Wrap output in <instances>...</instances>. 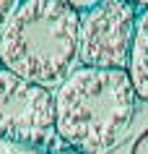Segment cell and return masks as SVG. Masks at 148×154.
I'll list each match as a JSON object with an SVG mask.
<instances>
[{
    "mask_svg": "<svg viewBox=\"0 0 148 154\" xmlns=\"http://www.w3.org/2000/svg\"><path fill=\"white\" fill-rule=\"evenodd\" d=\"M138 105L127 71L78 68L55 91L57 138L81 154H112L130 136Z\"/></svg>",
    "mask_w": 148,
    "mask_h": 154,
    "instance_id": "6da1fadb",
    "label": "cell"
},
{
    "mask_svg": "<svg viewBox=\"0 0 148 154\" xmlns=\"http://www.w3.org/2000/svg\"><path fill=\"white\" fill-rule=\"evenodd\" d=\"M81 16L68 0H26L10 13L0 37V68L57 91L78 63Z\"/></svg>",
    "mask_w": 148,
    "mask_h": 154,
    "instance_id": "7a4b0ae2",
    "label": "cell"
},
{
    "mask_svg": "<svg viewBox=\"0 0 148 154\" xmlns=\"http://www.w3.org/2000/svg\"><path fill=\"white\" fill-rule=\"evenodd\" d=\"M55 138V91L0 68V141L47 152Z\"/></svg>",
    "mask_w": 148,
    "mask_h": 154,
    "instance_id": "3957f363",
    "label": "cell"
},
{
    "mask_svg": "<svg viewBox=\"0 0 148 154\" xmlns=\"http://www.w3.org/2000/svg\"><path fill=\"white\" fill-rule=\"evenodd\" d=\"M138 11L132 3L104 0L81 16L78 63L96 71H127L135 39Z\"/></svg>",
    "mask_w": 148,
    "mask_h": 154,
    "instance_id": "277c9868",
    "label": "cell"
},
{
    "mask_svg": "<svg viewBox=\"0 0 148 154\" xmlns=\"http://www.w3.org/2000/svg\"><path fill=\"white\" fill-rule=\"evenodd\" d=\"M135 11H138V24H135L127 76H130V84L138 99L143 105H148V3L135 5Z\"/></svg>",
    "mask_w": 148,
    "mask_h": 154,
    "instance_id": "5b68a950",
    "label": "cell"
},
{
    "mask_svg": "<svg viewBox=\"0 0 148 154\" xmlns=\"http://www.w3.org/2000/svg\"><path fill=\"white\" fill-rule=\"evenodd\" d=\"M0 154H47L44 149H31V146L10 144V141H0Z\"/></svg>",
    "mask_w": 148,
    "mask_h": 154,
    "instance_id": "8992f818",
    "label": "cell"
},
{
    "mask_svg": "<svg viewBox=\"0 0 148 154\" xmlns=\"http://www.w3.org/2000/svg\"><path fill=\"white\" fill-rule=\"evenodd\" d=\"M18 3H13V0H0V37H3V29H5V24H8L10 13L16 11Z\"/></svg>",
    "mask_w": 148,
    "mask_h": 154,
    "instance_id": "52a82bcc",
    "label": "cell"
},
{
    "mask_svg": "<svg viewBox=\"0 0 148 154\" xmlns=\"http://www.w3.org/2000/svg\"><path fill=\"white\" fill-rule=\"evenodd\" d=\"M132 154H148V128L135 136V141H132Z\"/></svg>",
    "mask_w": 148,
    "mask_h": 154,
    "instance_id": "ba28073f",
    "label": "cell"
},
{
    "mask_svg": "<svg viewBox=\"0 0 148 154\" xmlns=\"http://www.w3.org/2000/svg\"><path fill=\"white\" fill-rule=\"evenodd\" d=\"M55 154H81V152H73V149H70V152H55Z\"/></svg>",
    "mask_w": 148,
    "mask_h": 154,
    "instance_id": "9c48e42d",
    "label": "cell"
}]
</instances>
